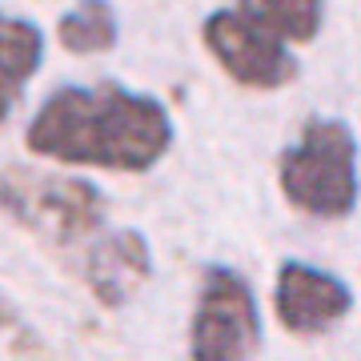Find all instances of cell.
Returning <instances> with one entry per match:
<instances>
[{
	"label": "cell",
	"instance_id": "1",
	"mask_svg": "<svg viewBox=\"0 0 361 361\" xmlns=\"http://www.w3.org/2000/svg\"><path fill=\"white\" fill-rule=\"evenodd\" d=\"M28 153L109 173H149L173 145V116L157 97L121 85H65L25 129Z\"/></svg>",
	"mask_w": 361,
	"mask_h": 361
},
{
	"label": "cell",
	"instance_id": "2",
	"mask_svg": "<svg viewBox=\"0 0 361 361\" xmlns=\"http://www.w3.org/2000/svg\"><path fill=\"white\" fill-rule=\"evenodd\" d=\"M285 201L297 213L341 221L357 205V137L337 116H310L277 161Z\"/></svg>",
	"mask_w": 361,
	"mask_h": 361
},
{
	"label": "cell",
	"instance_id": "3",
	"mask_svg": "<svg viewBox=\"0 0 361 361\" xmlns=\"http://www.w3.org/2000/svg\"><path fill=\"white\" fill-rule=\"evenodd\" d=\"M0 209L32 237L56 249H73L104 225V193L92 180L4 169L0 173Z\"/></svg>",
	"mask_w": 361,
	"mask_h": 361
},
{
	"label": "cell",
	"instance_id": "4",
	"mask_svg": "<svg viewBox=\"0 0 361 361\" xmlns=\"http://www.w3.org/2000/svg\"><path fill=\"white\" fill-rule=\"evenodd\" d=\"M261 345L257 297L241 273L213 265L201 281V297L189 325L193 361H249Z\"/></svg>",
	"mask_w": 361,
	"mask_h": 361
},
{
	"label": "cell",
	"instance_id": "5",
	"mask_svg": "<svg viewBox=\"0 0 361 361\" xmlns=\"http://www.w3.org/2000/svg\"><path fill=\"white\" fill-rule=\"evenodd\" d=\"M209 56L221 65V73L245 89L277 92L297 77V61L289 56V44L273 40L257 25H249L237 8H217L201 25Z\"/></svg>",
	"mask_w": 361,
	"mask_h": 361
},
{
	"label": "cell",
	"instance_id": "6",
	"mask_svg": "<svg viewBox=\"0 0 361 361\" xmlns=\"http://www.w3.org/2000/svg\"><path fill=\"white\" fill-rule=\"evenodd\" d=\"M353 305V293L345 281H337L334 273L305 265V261H285L277 273V289H273V310L277 322L297 337H317L329 334Z\"/></svg>",
	"mask_w": 361,
	"mask_h": 361
},
{
	"label": "cell",
	"instance_id": "7",
	"mask_svg": "<svg viewBox=\"0 0 361 361\" xmlns=\"http://www.w3.org/2000/svg\"><path fill=\"white\" fill-rule=\"evenodd\" d=\"M149 269H153L149 241L137 229L109 233L104 241L85 249V261H80V277L104 310H121L149 281Z\"/></svg>",
	"mask_w": 361,
	"mask_h": 361
},
{
	"label": "cell",
	"instance_id": "8",
	"mask_svg": "<svg viewBox=\"0 0 361 361\" xmlns=\"http://www.w3.org/2000/svg\"><path fill=\"white\" fill-rule=\"evenodd\" d=\"M44 65V37L25 16L0 13V125L16 109L25 85Z\"/></svg>",
	"mask_w": 361,
	"mask_h": 361
},
{
	"label": "cell",
	"instance_id": "9",
	"mask_svg": "<svg viewBox=\"0 0 361 361\" xmlns=\"http://www.w3.org/2000/svg\"><path fill=\"white\" fill-rule=\"evenodd\" d=\"M237 13L281 44H310L322 32V0H237Z\"/></svg>",
	"mask_w": 361,
	"mask_h": 361
},
{
	"label": "cell",
	"instance_id": "10",
	"mask_svg": "<svg viewBox=\"0 0 361 361\" xmlns=\"http://www.w3.org/2000/svg\"><path fill=\"white\" fill-rule=\"evenodd\" d=\"M116 8L109 0H77L61 20H56V40L73 56H97L116 44Z\"/></svg>",
	"mask_w": 361,
	"mask_h": 361
},
{
	"label": "cell",
	"instance_id": "11",
	"mask_svg": "<svg viewBox=\"0 0 361 361\" xmlns=\"http://www.w3.org/2000/svg\"><path fill=\"white\" fill-rule=\"evenodd\" d=\"M4 341H20V345H32V337H28V329L20 325V317H16V310L0 297V345Z\"/></svg>",
	"mask_w": 361,
	"mask_h": 361
}]
</instances>
